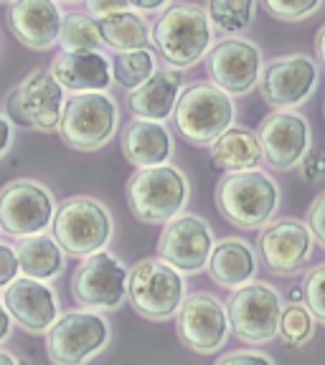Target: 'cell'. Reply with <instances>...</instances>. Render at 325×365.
Returning <instances> with one entry per match:
<instances>
[{"mask_svg": "<svg viewBox=\"0 0 325 365\" xmlns=\"http://www.w3.org/2000/svg\"><path fill=\"white\" fill-rule=\"evenodd\" d=\"M234 114L236 109L229 94L216 89L211 81H199L181 91L173 120L183 140L199 148H211L224 132L231 130Z\"/></svg>", "mask_w": 325, "mask_h": 365, "instance_id": "5b68a950", "label": "cell"}, {"mask_svg": "<svg viewBox=\"0 0 325 365\" xmlns=\"http://www.w3.org/2000/svg\"><path fill=\"white\" fill-rule=\"evenodd\" d=\"M11 335V314H8L6 304H3V297H0V342Z\"/></svg>", "mask_w": 325, "mask_h": 365, "instance_id": "ab89813d", "label": "cell"}, {"mask_svg": "<svg viewBox=\"0 0 325 365\" xmlns=\"http://www.w3.org/2000/svg\"><path fill=\"white\" fill-rule=\"evenodd\" d=\"M211 21L204 8L171 3L153 26V43L173 68H191L211 48Z\"/></svg>", "mask_w": 325, "mask_h": 365, "instance_id": "7a4b0ae2", "label": "cell"}, {"mask_svg": "<svg viewBox=\"0 0 325 365\" xmlns=\"http://www.w3.org/2000/svg\"><path fill=\"white\" fill-rule=\"evenodd\" d=\"M216 208L236 228H262L280 208V185L269 173H229L216 185Z\"/></svg>", "mask_w": 325, "mask_h": 365, "instance_id": "6da1fadb", "label": "cell"}, {"mask_svg": "<svg viewBox=\"0 0 325 365\" xmlns=\"http://www.w3.org/2000/svg\"><path fill=\"white\" fill-rule=\"evenodd\" d=\"M64 89L46 68L31 71L16 89L6 97L8 122H16L21 127H34L39 132H54L61 127Z\"/></svg>", "mask_w": 325, "mask_h": 365, "instance_id": "9c48e42d", "label": "cell"}, {"mask_svg": "<svg viewBox=\"0 0 325 365\" xmlns=\"http://www.w3.org/2000/svg\"><path fill=\"white\" fill-rule=\"evenodd\" d=\"M257 3L251 0H211L206 6V16L224 34H239L254 21Z\"/></svg>", "mask_w": 325, "mask_h": 365, "instance_id": "f546056e", "label": "cell"}, {"mask_svg": "<svg viewBox=\"0 0 325 365\" xmlns=\"http://www.w3.org/2000/svg\"><path fill=\"white\" fill-rule=\"evenodd\" d=\"M16 257L21 272L36 282L56 279L64 272V251L51 236H29L16 244Z\"/></svg>", "mask_w": 325, "mask_h": 365, "instance_id": "4316f807", "label": "cell"}, {"mask_svg": "<svg viewBox=\"0 0 325 365\" xmlns=\"http://www.w3.org/2000/svg\"><path fill=\"white\" fill-rule=\"evenodd\" d=\"M318 86V66L305 53H290L267 61L259 79L262 99L274 112H292L305 104Z\"/></svg>", "mask_w": 325, "mask_h": 365, "instance_id": "4fadbf2b", "label": "cell"}, {"mask_svg": "<svg viewBox=\"0 0 325 365\" xmlns=\"http://www.w3.org/2000/svg\"><path fill=\"white\" fill-rule=\"evenodd\" d=\"M56 200L36 180H11L0 188V231L18 239L41 236L54 223Z\"/></svg>", "mask_w": 325, "mask_h": 365, "instance_id": "30bf717a", "label": "cell"}, {"mask_svg": "<svg viewBox=\"0 0 325 365\" xmlns=\"http://www.w3.org/2000/svg\"><path fill=\"white\" fill-rule=\"evenodd\" d=\"M229 332L231 325L221 299L209 292L186 297V302L178 309V335L183 345H189L199 355H211L226 345Z\"/></svg>", "mask_w": 325, "mask_h": 365, "instance_id": "9a60e30c", "label": "cell"}, {"mask_svg": "<svg viewBox=\"0 0 325 365\" xmlns=\"http://www.w3.org/2000/svg\"><path fill=\"white\" fill-rule=\"evenodd\" d=\"M209 274L224 289H241V287L251 284V279L257 277V254L239 236H226V239L216 241L209 259Z\"/></svg>", "mask_w": 325, "mask_h": 365, "instance_id": "cb8c5ba5", "label": "cell"}, {"mask_svg": "<svg viewBox=\"0 0 325 365\" xmlns=\"http://www.w3.org/2000/svg\"><path fill=\"white\" fill-rule=\"evenodd\" d=\"M122 11H130V3H125V0H89L86 3V16L94 18V21H104V18L109 16H117V13Z\"/></svg>", "mask_w": 325, "mask_h": 365, "instance_id": "8d00e7d4", "label": "cell"}, {"mask_svg": "<svg viewBox=\"0 0 325 365\" xmlns=\"http://www.w3.org/2000/svg\"><path fill=\"white\" fill-rule=\"evenodd\" d=\"M211 163L216 170L229 173H249L257 170V165L264 160L262 145L254 132L246 127H231L226 130L216 143L209 148Z\"/></svg>", "mask_w": 325, "mask_h": 365, "instance_id": "d4e9b609", "label": "cell"}, {"mask_svg": "<svg viewBox=\"0 0 325 365\" xmlns=\"http://www.w3.org/2000/svg\"><path fill=\"white\" fill-rule=\"evenodd\" d=\"M155 74H158V61H155V53L150 51V48L117 53V58H114V63H112V79L130 91L140 89V86L153 79Z\"/></svg>", "mask_w": 325, "mask_h": 365, "instance_id": "f1b7e54d", "label": "cell"}, {"mask_svg": "<svg viewBox=\"0 0 325 365\" xmlns=\"http://www.w3.org/2000/svg\"><path fill=\"white\" fill-rule=\"evenodd\" d=\"M117 102L107 91L102 94H74L64 107L61 140L74 150H99L109 143L117 132Z\"/></svg>", "mask_w": 325, "mask_h": 365, "instance_id": "ba28073f", "label": "cell"}, {"mask_svg": "<svg viewBox=\"0 0 325 365\" xmlns=\"http://www.w3.org/2000/svg\"><path fill=\"white\" fill-rule=\"evenodd\" d=\"M51 228L54 241L61 246V251L81 259L104 251L114 231L109 211L89 195H74L64 200L54 216Z\"/></svg>", "mask_w": 325, "mask_h": 365, "instance_id": "8992f818", "label": "cell"}, {"mask_svg": "<svg viewBox=\"0 0 325 365\" xmlns=\"http://www.w3.org/2000/svg\"><path fill=\"white\" fill-rule=\"evenodd\" d=\"M11 143H13V127H11V122L0 114V158L8 153V148H11Z\"/></svg>", "mask_w": 325, "mask_h": 365, "instance_id": "f35d334b", "label": "cell"}, {"mask_svg": "<svg viewBox=\"0 0 325 365\" xmlns=\"http://www.w3.org/2000/svg\"><path fill=\"white\" fill-rule=\"evenodd\" d=\"M214 365H274V360L259 350H236V353H226L224 358H219Z\"/></svg>", "mask_w": 325, "mask_h": 365, "instance_id": "e575fe53", "label": "cell"}, {"mask_svg": "<svg viewBox=\"0 0 325 365\" xmlns=\"http://www.w3.org/2000/svg\"><path fill=\"white\" fill-rule=\"evenodd\" d=\"M3 304L23 330L36 332V335L49 332L59 319L56 292L44 282L29 279V277H21L11 287H6Z\"/></svg>", "mask_w": 325, "mask_h": 365, "instance_id": "d6986e66", "label": "cell"}, {"mask_svg": "<svg viewBox=\"0 0 325 365\" xmlns=\"http://www.w3.org/2000/svg\"><path fill=\"white\" fill-rule=\"evenodd\" d=\"M315 335V317L303 304H287L282 307L280 317V337L290 348H303Z\"/></svg>", "mask_w": 325, "mask_h": 365, "instance_id": "4dcf8cb0", "label": "cell"}, {"mask_svg": "<svg viewBox=\"0 0 325 365\" xmlns=\"http://www.w3.org/2000/svg\"><path fill=\"white\" fill-rule=\"evenodd\" d=\"M127 299L140 317L163 322L186 302V277L160 257H145L130 269Z\"/></svg>", "mask_w": 325, "mask_h": 365, "instance_id": "277c9868", "label": "cell"}, {"mask_svg": "<svg viewBox=\"0 0 325 365\" xmlns=\"http://www.w3.org/2000/svg\"><path fill=\"white\" fill-rule=\"evenodd\" d=\"M303 302H305L303 287H295V289H290V304H303Z\"/></svg>", "mask_w": 325, "mask_h": 365, "instance_id": "b9f144b4", "label": "cell"}, {"mask_svg": "<svg viewBox=\"0 0 325 365\" xmlns=\"http://www.w3.org/2000/svg\"><path fill=\"white\" fill-rule=\"evenodd\" d=\"M229 325L241 342L262 345L280 335V292L262 282H251L231 294L226 304Z\"/></svg>", "mask_w": 325, "mask_h": 365, "instance_id": "8fae6325", "label": "cell"}, {"mask_svg": "<svg viewBox=\"0 0 325 365\" xmlns=\"http://www.w3.org/2000/svg\"><path fill=\"white\" fill-rule=\"evenodd\" d=\"M315 56L325 66V26L315 34Z\"/></svg>", "mask_w": 325, "mask_h": 365, "instance_id": "60d3db41", "label": "cell"}, {"mask_svg": "<svg viewBox=\"0 0 325 365\" xmlns=\"http://www.w3.org/2000/svg\"><path fill=\"white\" fill-rule=\"evenodd\" d=\"M191 198L189 178L176 165L135 170L127 180V205L143 223H171Z\"/></svg>", "mask_w": 325, "mask_h": 365, "instance_id": "3957f363", "label": "cell"}, {"mask_svg": "<svg viewBox=\"0 0 325 365\" xmlns=\"http://www.w3.org/2000/svg\"><path fill=\"white\" fill-rule=\"evenodd\" d=\"M214 244L216 241H214L209 221H204L196 213H181L163 226V234L158 239V257L166 259L186 277V274H196L209 267Z\"/></svg>", "mask_w": 325, "mask_h": 365, "instance_id": "5bb4252c", "label": "cell"}, {"mask_svg": "<svg viewBox=\"0 0 325 365\" xmlns=\"http://www.w3.org/2000/svg\"><path fill=\"white\" fill-rule=\"evenodd\" d=\"M99 34H102V43L109 46L117 53H130V51H143L153 41V31L150 23L143 13L137 11H122L117 16H109L104 21H97Z\"/></svg>", "mask_w": 325, "mask_h": 365, "instance_id": "484cf974", "label": "cell"}, {"mask_svg": "<svg viewBox=\"0 0 325 365\" xmlns=\"http://www.w3.org/2000/svg\"><path fill=\"white\" fill-rule=\"evenodd\" d=\"M313 234L308 223L300 218H280L272 221L259 231L257 249L264 259V267L272 274H295L313 254Z\"/></svg>", "mask_w": 325, "mask_h": 365, "instance_id": "ac0fdd59", "label": "cell"}, {"mask_svg": "<svg viewBox=\"0 0 325 365\" xmlns=\"http://www.w3.org/2000/svg\"><path fill=\"white\" fill-rule=\"evenodd\" d=\"M127 279L130 272L125 264L109 251H99L76 267L71 277V297L91 312L117 309L127 299Z\"/></svg>", "mask_w": 325, "mask_h": 365, "instance_id": "7c38bea8", "label": "cell"}, {"mask_svg": "<svg viewBox=\"0 0 325 365\" xmlns=\"http://www.w3.org/2000/svg\"><path fill=\"white\" fill-rule=\"evenodd\" d=\"M8 26L16 38L29 48L46 51L59 43L61 34V8L51 0H21L8 8Z\"/></svg>", "mask_w": 325, "mask_h": 365, "instance_id": "ffe728a7", "label": "cell"}, {"mask_svg": "<svg viewBox=\"0 0 325 365\" xmlns=\"http://www.w3.org/2000/svg\"><path fill=\"white\" fill-rule=\"evenodd\" d=\"M21 264H18L16 249L0 244V287H11L18 279Z\"/></svg>", "mask_w": 325, "mask_h": 365, "instance_id": "d590c367", "label": "cell"}, {"mask_svg": "<svg viewBox=\"0 0 325 365\" xmlns=\"http://www.w3.org/2000/svg\"><path fill=\"white\" fill-rule=\"evenodd\" d=\"M308 228H310V234H313V239L325 249V193H320L318 198L310 203Z\"/></svg>", "mask_w": 325, "mask_h": 365, "instance_id": "836d02e7", "label": "cell"}, {"mask_svg": "<svg viewBox=\"0 0 325 365\" xmlns=\"http://www.w3.org/2000/svg\"><path fill=\"white\" fill-rule=\"evenodd\" d=\"M59 46L64 53H99L102 48V34L94 18L86 13H69L61 21Z\"/></svg>", "mask_w": 325, "mask_h": 365, "instance_id": "83f0119b", "label": "cell"}, {"mask_svg": "<svg viewBox=\"0 0 325 365\" xmlns=\"http://www.w3.org/2000/svg\"><path fill=\"white\" fill-rule=\"evenodd\" d=\"M206 71L216 89L229 97L249 94L262 79V53L251 41L224 38L206 56Z\"/></svg>", "mask_w": 325, "mask_h": 365, "instance_id": "2e32d148", "label": "cell"}, {"mask_svg": "<svg viewBox=\"0 0 325 365\" xmlns=\"http://www.w3.org/2000/svg\"><path fill=\"white\" fill-rule=\"evenodd\" d=\"M109 322L99 312L76 309L56 319L46 332V353L54 365H86L109 342Z\"/></svg>", "mask_w": 325, "mask_h": 365, "instance_id": "52a82bcc", "label": "cell"}, {"mask_svg": "<svg viewBox=\"0 0 325 365\" xmlns=\"http://www.w3.org/2000/svg\"><path fill=\"white\" fill-rule=\"evenodd\" d=\"M51 76L61 89L74 94H102L112 84V63L99 53H59L51 63Z\"/></svg>", "mask_w": 325, "mask_h": 365, "instance_id": "44dd1931", "label": "cell"}, {"mask_svg": "<svg viewBox=\"0 0 325 365\" xmlns=\"http://www.w3.org/2000/svg\"><path fill=\"white\" fill-rule=\"evenodd\" d=\"M171 3L166 0H132L130 8L132 11H143V13H153V11H166Z\"/></svg>", "mask_w": 325, "mask_h": 365, "instance_id": "74e56055", "label": "cell"}, {"mask_svg": "<svg viewBox=\"0 0 325 365\" xmlns=\"http://www.w3.org/2000/svg\"><path fill=\"white\" fill-rule=\"evenodd\" d=\"M0 365H21L11 353H0Z\"/></svg>", "mask_w": 325, "mask_h": 365, "instance_id": "7bdbcfd3", "label": "cell"}, {"mask_svg": "<svg viewBox=\"0 0 325 365\" xmlns=\"http://www.w3.org/2000/svg\"><path fill=\"white\" fill-rule=\"evenodd\" d=\"M303 292H305V307L313 312L315 322H323L325 325V262L305 274Z\"/></svg>", "mask_w": 325, "mask_h": 365, "instance_id": "d6a6232c", "label": "cell"}, {"mask_svg": "<svg viewBox=\"0 0 325 365\" xmlns=\"http://www.w3.org/2000/svg\"><path fill=\"white\" fill-rule=\"evenodd\" d=\"M323 8L320 0H264V11L277 21H305Z\"/></svg>", "mask_w": 325, "mask_h": 365, "instance_id": "1f68e13d", "label": "cell"}, {"mask_svg": "<svg viewBox=\"0 0 325 365\" xmlns=\"http://www.w3.org/2000/svg\"><path fill=\"white\" fill-rule=\"evenodd\" d=\"M183 91V74L178 68H158V74L145 81L140 89L127 94V107L135 114V120L163 122L176 109V102Z\"/></svg>", "mask_w": 325, "mask_h": 365, "instance_id": "7402d4cb", "label": "cell"}, {"mask_svg": "<svg viewBox=\"0 0 325 365\" xmlns=\"http://www.w3.org/2000/svg\"><path fill=\"white\" fill-rule=\"evenodd\" d=\"M122 155L127 163L145 170V168L168 165L173 155V135L160 122L135 120L122 130Z\"/></svg>", "mask_w": 325, "mask_h": 365, "instance_id": "603a6c76", "label": "cell"}, {"mask_svg": "<svg viewBox=\"0 0 325 365\" xmlns=\"http://www.w3.org/2000/svg\"><path fill=\"white\" fill-rule=\"evenodd\" d=\"M323 114H325V107H323Z\"/></svg>", "mask_w": 325, "mask_h": 365, "instance_id": "ee69618b", "label": "cell"}, {"mask_svg": "<svg viewBox=\"0 0 325 365\" xmlns=\"http://www.w3.org/2000/svg\"><path fill=\"white\" fill-rule=\"evenodd\" d=\"M259 145L274 170H292L305 163L310 150V125L297 112H272L259 125Z\"/></svg>", "mask_w": 325, "mask_h": 365, "instance_id": "e0dca14e", "label": "cell"}]
</instances>
